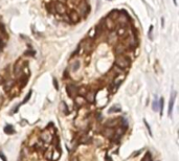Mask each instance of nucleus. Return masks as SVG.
Masks as SVG:
<instances>
[{"mask_svg":"<svg viewBox=\"0 0 179 161\" xmlns=\"http://www.w3.org/2000/svg\"><path fill=\"white\" fill-rule=\"evenodd\" d=\"M13 82L11 81V82H8V83H6L5 84V86H4V89H5V91H8V90H11L12 89V86H13Z\"/></svg>","mask_w":179,"mask_h":161,"instance_id":"obj_16","label":"nucleus"},{"mask_svg":"<svg viewBox=\"0 0 179 161\" xmlns=\"http://www.w3.org/2000/svg\"><path fill=\"white\" fill-rule=\"evenodd\" d=\"M69 18H70V21L72 22V23H78L79 21H80V15H79L78 12H71L70 14L68 15Z\"/></svg>","mask_w":179,"mask_h":161,"instance_id":"obj_7","label":"nucleus"},{"mask_svg":"<svg viewBox=\"0 0 179 161\" xmlns=\"http://www.w3.org/2000/svg\"><path fill=\"white\" fill-rule=\"evenodd\" d=\"M55 11L58 13V14H61V15H65L66 12H67V7L66 5L64 4L63 2H57L55 4Z\"/></svg>","mask_w":179,"mask_h":161,"instance_id":"obj_3","label":"nucleus"},{"mask_svg":"<svg viewBox=\"0 0 179 161\" xmlns=\"http://www.w3.org/2000/svg\"><path fill=\"white\" fill-rule=\"evenodd\" d=\"M116 35H118V36H125L126 34H127V27H124V26H121V27H118L117 28V30L115 31Z\"/></svg>","mask_w":179,"mask_h":161,"instance_id":"obj_11","label":"nucleus"},{"mask_svg":"<svg viewBox=\"0 0 179 161\" xmlns=\"http://www.w3.org/2000/svg\"><path fill=\"white\" fill-rule=\"evenodd\" d=\"M159 109L160 110H161V111H162V106H163V98H160L159 99Z\"/></svg>","mask_w":179,"mask_h":161,"instance_id":"obj_24","label":"nucleus"},{"mask_svg":"<svg viewBox=\"0 0 179 161\" xmlns=\"http://www.w3.org/2000/svg\"><path fill=\"white\" fill-rule=\"evenodd\" d=\"M103 22H104V25H105V27L107 28V29H109L111 31L115 29L116 24H115V21H113L112 19L106 17V19H105V20H103Z\"/></svg>","mask_w":179,"mask_h":161,"instance_id":"obj_4","label":"nucleus"},{"mask_svg":"<svg viewBox=\"0 0 179 161\" xmlns=\"http://www.w3.org/2000/svg\"><path fill=\"white\" fill-rule=\"evenodd\" d=\"M88 91L85 89V88H81V89H78V93L80 94V95H86V93Z\"/></svg>","mask_w":179,"mask_h":161,"instance_id":"obj_18","label":"nucleus"},{"mask_svg":"<svg viewBox=\"0 0 179 161\" xmlns=\"http://www.w3.org/2000/svg\"><path fill=\"white\" fill-rule=\"evenodd\" d=\"M118 16H119V11H117V9H113V11H111L109 13L107 17L110 18V19H112L113 21H116V20H117V18H118Z\"/></svg>","mask_w":179,"mask_h":161,"instance_id":"obj_9","label":"nucleus"},{"mask_svg":"<svg viewBox=\"0 0 179 161\" xmlns=\"http://www.w3.org/2000/svg\"><path fill=\"white\" fill-rule=\"evenodd\" d=\"M4 132L6 134H14L15 133V130L12 126H6L5 129H4Z\"/></svg>","mask_w":179,"mask_h":161,"instance_id":"obj_14","label":"nucleus"},{"mask_svg":"<svg viewBox=\"0 0 179 161\" xmlns=\"http://www.w3.org/2000/svg\"><path fill=\"white\" fill-rule=\"evenodd\" d=\"M117 111H121V108L119 107H114V108H111L109 110V113H111V112H117Z\"/></svg>","mask_w":179,"mask_h":161,"instance_id":"obj_20","label":"nucleus"},{"mask_svg":"<svg viewBox=\"0 0 179 161\" xmlns=\"http://www.w3.org/2000/svg\"><path fill=\"white\" fill-rule=\"evenodd\" d=\"M152 30H153V26L151 25L150 29H149V38H150V39H152Z\"/></svg>","mask_w":179,"mask_h":161,"instance_id":"obj_25","label":"nucleus"},{"mask_svg":"<svg viewBox=\"0 0 179 161\" xmlns=\"http://www.w3.org/2000/svg\"><path fill=\"white\" fill-rule=\"evenodd\" d=\"M115 66H117L121 69H126L130 66V60L124 55L116 56L115 58Z\"/></svg>","mask_w":179,"mask_h":161,"instance_id":"obj_1","label":"nucleus"},{"mask_svg":"<svg viewBox=\"0 0 179 161\" xmlns=\"http://www.w3.org/2000/svg\"><path fill=\"white\" fill-rule=\"evenodd\" d=\"M30 95H31V91H29L27 94H26V96H25V98L23 99V102H22V104H25V103H27V100L30 98Z\"/></svg>","mask_w":179,"mask_h":161,"instance_id":"obj_19","label":"nucleus"},{"mask_svg":"<svg viewBox=\"0 0 179 161\" xmlns=\"http://www.w3.org/2000/svg\"><path fill=\"white\" fill-rule=\"evenodd\" d=\"M143 122H144V125H146V127L148 128V131H149V134L151 135V136H152V132H151V128H150L149 124H148V122H147V120H146V119H144V120H143Z\"/></svg>","mask_w":179,"mask_h":161,"instance_id":"obj_21","label":"nucleus"},{"mask_svg":"<svg viewBox=\"0 0 179 161\" xmlns=\"http://www.w3.org/2000/svg\"><path fill=\"white\" fill-rule=\"evenodd\" d=\"M153 110H154V111H158V110H159V104H158V102H157L156 99L153 102Z\"/></svg>","mask_w":179,"mask_h":161,"instance_id":"obj_17","label":"nucleus"},{"mask_svg":"<svg viewBox=\"0 0 179 161\" xmlns=\"http://www.w3.org/2000/svg\"><path fill=\"white\" fill-rule=\"evenodd\" d=\"M3 47H4V43H3V39L0 37V51H2Z\"/></svg>","mask_w":179,"mask_h":161,"instance_id":"obj_22","label":"nucleus"},{"mask_svg":"<svg viewBox=\"0 0 179 161\" xmlns=\"http://www.w3.org/2000/svg\"><path fill=\"white\" fill-rule=\"evenodd\" d=\"M53 85H55V88L56 90H59V85H58V81L56 78H53Z\"/></svg>","mask_w":179,"mask_h":161,"instance_id":"obj_23","label":"nucleus"},{"mask_svg":"<svg viewBox=\"0 0 179 161\" xmlns=\"http://www.w3.org/2000/svg\"><path fill=\"white\" fill-rule=\"evenodd\" d=\"M128 50V48L126 46H124V45H118V46H116L115 48H114V51H115V53L117 56H119V55H124V53L126 52Z\"/></svg>","mask_w":179,"mask_h":161,"instance_id":"obj_8","label":"nucleus"},{"mask_svg":"<svg viewBox=\"0 0 179 161\" xmlns=\"http://www.w3.org/2000/svg\"><path fill=\"white\" fill-rule=\"evenodd\" d=\"M113 134H114V131H113L112 129H106V130L103 132V135H104V136H105V137H108V138L112 137Z\"/></svg>","mask_w":179,"mask_h":161,"instance_id":"obj_12","label":"nucleus"},{"mask_svg":"<svg viewBox=\"0 0 179 161\" xmlns=\"http://www.w3.org/2000/svg\"><path fill=\"white\" fill-rule=\"evenodd\" d=\"M146 161H152V160H151V157H150V154H148V156H147V159H146Z\"/></svg>","mask_w":179,"mask_h":161,"instance_id":"obj_29","label":"nucleus"},{"mask_svg":"<svg viewBox=\"0 0 179 161\" xmlns=\"http://www.w3.org/2000/svg\"><path fill=\"white\" fill-rule=\"evenodd\" d=\"M79 68H80V62H79V61H74L73 63H72V65H71L72 71H77Z\"/></svg>","mask_w":179,"mask_h":161,"instance_id":"obj_15","label":"nucleus"},{"mask_svg":"<svg viewBox=\"0 0 179 161\" xmlns=\"http://www.w3.org/2000/svg\"><path fill=\"white\" fill-rule=\"evenodd\" d=\"M173 1H174V4L175 5H177V0H173Z\"/></svg>","mask_w":179,"mask_h":161,"instance_id":"obj_30","label":"nucleus"},{"mask_svg":"<svg viewBox=\"0 0 179 161\" xmlns=\"http://www.w3.org/2000/svg\"><path fill=\"white\" fill-rule=\"evenodd\" d=\"M24 55H25V56H27V55L34 56V55H35V51H34V50H29V51H26V52H25V53H24Z\"/></svg>","mask_w":179,"mask_h":161,"instance_id":"obj_26","label":"nucleus"},{"mask_svg":"<svg viewBox=\"0 0 179 161\" xmlns=\"http://www.w3.org/2000/svg\"><path fill=\"white\" fill-rule=\"evenodd\" d=\"M79 46H80L82 49H84L85 52L90 53L94 49V42H93L92 39H90V38H86V39H84L83 41H82Z\"/></svg>","mask_w":179,"mask_h":161,"instance_id":"obj_2","label":"nucleus"},{"mask_svg":"<svg viewBox=\"0 0 179 161\" xmlns=\"http://www.w3.org/2000/svg\"><path fill=\"white\" fill-rule=\"evenodd\" d=\"M175 98H176V92L173 91L171 94V98H170V103H169V115H172L173 112V107H174V103H175Z\"/></svg>","mask_w":179,"mask_h":161,"instance_id":"obj_6","label":"nucleus"},{"mask_svg":"<svg viewBox=\"0 0 179 161\" xmlns=\"http://www.w3.org/2000/svg\"><path fill=\"white\" fill-rule=\"evenodd\" d=\"M0 157H1V159H2L3 161H6V159H5V157H4V155H3V154H0Z\"/></svg>","mask_w":179,"mask_h":161,"instance_id":"obj_28","label":"nucleus"},{"mask_svg":"<svg viewBox=\"0 0 179 161\" xmlns=\"http://www.w3.org/2000/svg\"><path fill=\"white\" fill-rule=\"evenodd\" d=\"M3 83H4V78H3L1 75H0V85H2Z\"/></svg>","mask_w":179,"mask_h":161,"instance_id":"obj_27","label":"nucleus"},{"mask_svg":"<svg viewBox=\"0 0 179 161\" xmlns=\"http://www.w3.org/2000/svg\"><path fill=\"white\" fill-rule=\"evenodd\" d=\"M20 71H21V65L19 64V62H17V63L15 64V67H14V73H15L16 75H18Z\"/></svg>","mask_w":179,"mask_h":161,"instance_id":"obj_13","label":"nucleus"},{"mask_svg":"<svg viewBox=\"0 0 179 161\" xmlns=\"http://www.w3.org/2000/svg\"><path fill=\"white\" fill-rule=\"evenodd\" d=\"M86 100L89 103H94L95 100V92L94 91H89V92L86 93Z\"/></svg>","mask_w":179,"mask_h":161,"instance_id":"obj_10","label":"nucleus"},{"mask_svg":"<svg viewBox=\"0 0 179 161\" xmlns=\"http://www.w3.org/2000/svg\"><path fill=\"white\" fill-rule=\"evenodd\" d=\"M78 89L79 88L75 86L74 84H69L67 85V93L70 97H75L78 94Z\"/></svg>","mask_w":179,"mask_h":161,"instance_id":"obj_5","label":"nucleus"}]
</instances>
